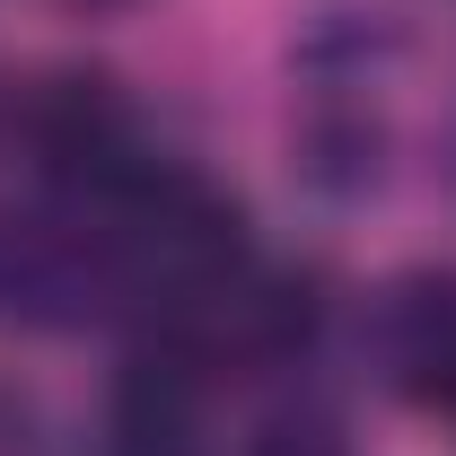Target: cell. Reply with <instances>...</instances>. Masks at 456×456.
<instances>
[{"mask_svg": "<svg viewBox=\"0 0 456 456\" xmlns=\"http://www.w3.org/2000/svg\"><path fill=\"white\" fill-rule=\"evenodd\" d=\"M255 456H342V448H334V430H316V421H289V430H273Z\"/></svg>", "mask_w": 456, "mask_h": 456, "instance_id": "3", "label": "cell"}, {"mask_svg": "<svg viewBox=\"0 0 456 456\" xmlns=\"http://www.w3.org/2000/svg\"><path fill=\"white\" fill-rule=\"evenodd\" d=\"M27 132H36V150H45L53 175L106 193V202H123L150 175L141 141H132V106L114 97V79H45L36 106H27Z\"/></svg>", "mask_w": 456, "mask_h": 456, "instance_id": "1", "label": "cell"}, {"mask_svg": "<svg viewBox=\"0 0 456 456\" xmlns=\"http://www.w3.org/2000/svg\"><path fill=\"white\" fill-rule=\"evenodd\" d=\"M114 456H184V448H159V439H114Z\"/></svg>", "mask_w": 456, "mask_h": 456, "instance_id": "4", "label": "cell"}, {"mask_svg": "<svg viewBox=\"0 0 456 456\" xmlns=\"http://www.w3.org/2000/svg\"><path fill=\"white\" fill-rule=\"evenodd\" d=\"M395 360L430 403L456 412V281H403L395 289Z\"/></svg>", "mask_w": 456, "mask_h": 456, "instance_id": "2", "label": "cell"}]
</instances>
